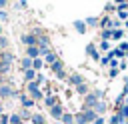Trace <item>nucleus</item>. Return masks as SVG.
<instances>
[{
	"label": "nucleus",
	"instance_id": "nucleus-18",
	"mask_svg": "<svg viewBox=\"0 0 128 124\" xmlns=\"http://www.w3.org/2000/svg\"><path fill=\"white\" fill-rule=\"evenodd\" d=\"M78 92H80V94H84V92H86V86H84V84H80V86H78Z\"/></svg>",
	"mask_w": 128,
	"mask_h": 124
},
{
	"label": "nucleus",
	"instance_id": "nucleus-23",
	"mask_svg": "<svg viewBox=\"0 0 128 124\" xmlns=\"http://www.w3.org/2000/svg\"><path fill=\"white\" fill-rule=\"evenodd\" d=\"M0 46H6V38L4 36H0Z\"/></svg>",
	"mask_w": 128,
	"mask_h": 124
},
{
	"label": "nucleus",
	"instance_id": "nucleus-19",
	"mask_svg": "<svg viewBox=\"0 0 128 124\" xmlns=\"http://www.w3.org/2000/svg\"><path fill=\"white\" fill-rule=\"evenodd\" d=\"M22 104H24V106H30V104H32V100H28V98H22Z\"/></svg>",
	"mask_w": 128,
	"mask_h": 124
},
{
	"label": "nucleus",
	"instance_id": "nucleus-2",
	"mask_svg": "<svg viewBox=\"0 0 128 124\" xmlns=\"http://www.w3.org/2000/svg\"><path fill=\"white\" fill-rule=\"evenodd\" d=\"M22 42H24V44H26V46L30 48V46H34V42H36V38H34V36H24V38H22Z\"/></svg>",
	"mask_w": 128,
	"mask_h": 124
},
{
	"label": "nucleus",
	"instance_id": "nucleus-13",
	"mask_svg": "<svg viewBox=\"0 0 128 124\" xmlns=\"http://www.w3.org/2000/svg\"><path fill=\"white\" fill-rule=\"evenodd\" d=\"M24 76H26V80H32V78H34V70H26Z\"/></svg>",
	"mask_w": 128,
	"mask_h": 124
},
{
	"label": "nucleus",
	"instance_id": "nucleus-22",
	"mask_svg": "<svg viewBox=\"0 0 128 124\" xmlns=\"http://www.w3.org/2000/svg\"><path fill=\"white\" fill-rule=\"evenodd\" d=\"M46 102H48V104L52 106V104H54V96H48V98H46Z\"/></svg>",
	"mask_w": 128,
	"mask_h": 124
},
{
	"label": "nucleus",
	"instance_id": "nucleus-15",
	"mask_svg": "<svg viewBox=\"0 0 128 124\" xmlns=\"http://www.w3.org/2000/svg\"><path fill=\"white\" fill-rule=\"evenodd\" d=\"M62 120H64V122H68V124H70V122H72V116H70V114H64V116H62Z\"/></svg>",
	"mask_w": 128,
	"mask_h": 124
},
{
	"label": "nucleus",
	"instance_id": "nucleus-7",
	"mask_svg": "<svg viewBox=\"0 0 128 124\" xmlns=\"http://www.w3.org/2000/svg\"><path fill=\"white\" fill-rule=\"evenodd\" d=\"M28 54H30V56H38V54H40V50H38L36 46H30V48H28Z\"/></svg>",
	"mask_w": 128,
	"mask_h": 124
},
{
	"label": "nucleus",
	"instance_id": "nucleus-14",
	"mask_svg": "<svg viewBox=\"0 0 128 124\" xmlns=\"http://www.w3.org/2000/svg\"><path fill=\"white\" fill-rule=\"evenodd\" d=\"M28 88H30V92H34V90H38V84H36V82H30Z\"/></svg>",
	"mask_w": 128,
	"mask_h": 124
},
{
	"label": "nucleus",
	"instance_id": "nucleus-26",
	"mask_svg": "<svg viewBox=\"0 0 128 124\" xmlns=\"http://www.w3.org/2000/svg\"><path fill=\"white\" fill-rule=\"evenodd\" d=\"M0 32H2V28H0Z\"/></svg>",
	"mask_w": 128,
	"mask_h": 124
},
{
	"label": "nucleus",
	"instance_id": "nucleus-20",
	"mask_svg": "<svg viewBox=\"0 0 128 124\" xmlns=\"http://www.w3.org/2000/svg\"><path fill=\"white\" fill-rule=\"evenodd\" d=\"M86 118H88V120H92V118H94V112H92V110H88V112H86Z\"/></svg>",
	"mask_w": 128,
	"mask_h": 124
},
{
	"label": "nucleus",
	"instance_id": "nucleus-6",
	"mask_svg": "<svg viewBox=\"0 0 128 124\" xmlns=\"http://www.w3.org/2000/svg\"><path fill=\"white\" fill-rule=\"evenodd\" d=\"M74 26H76V30H78L80 34H82L84 30H86V26H84V22H74Z\"/></svg>",
	"mask_w": 128,
	"mask_h": 124
},
{
	"label": "nucleus",
	"instance_id": "nucleus-4",
	"mask_svg": "<svg viewBox=\"0 0 128 124\" xmlns=\"http://www.w3.org/2000/svg\"><path fill=\"white\" fill-rule=\"evenodd\" d=\"M52 116H54V118L64 116V114H62V108H60V106H52Z\"/></svg>",
	"mask_w": 128,
	"mask_h": 124
},
{
	"label": "nucleus",
	"instance_id": "nucleus-17",
	"mask_svg": "<svg viewBox=\"0 0 128 124\" xmlns=\"http://www.w3.org/2000/svg\"><path fill=\"white\" fill-rule=\"evenodd\" d=\"M100 24H102V26H112V22H110V20H108V18H104V20H102V22H100Z\"/></svg>",
	"mask_w": 128,
	"mask_h": 124
},
{
	"label": "nucleus",
	"instance_id": "nucleus-16",
	"mask_svg": "<svg viewBox=\"0 0 128 124\" xmlns=\"http://www.w3.org/2000/svg\"><path fill=\"white\" fill-rule=\"evenodd\" d=\"M10 122H12V124H20V116H12Z\"/></svg>",
	"mask_w": 128,
	"mask_h": 124
},
{
	"label": "nucleus",
	"instance_id": "nucleus-12",
	"mask_svg": "<svg viewBox=\"0 0 128 124\" xmlns=\"http://www.w3.org/2000/svg\"><path fill=\"white\" fill-rule=\"evenodd\" d=\"M32 122H34V124H44V118L36 114V116H32Z\"/></svg>",
	"mask_w": 128,
	"mask_h": 124
},
{
	"label": "nucleus",
	"instance_id": "nucleus-21",
	"mask_svg": "<svg viewBox=\"0 0 128 124\" xmlns=\"http://www.w3.org/2000/svg\"><path fill=\"white\" fill-rule=\"evenodd\" d=\"M30 94H32V98H40V92H38V90H34V92H30Z\"/></svg>",
	"mask_w": 128,
	"mask_h": 124
},
{
	"label": "nucleus",
	"instance_id": "nucleus-8",
	"mask_svg": "<svg viewBox=\"0 0 128 124\" xmlns=\"http://www.w3.org/2000/svg\"><path fill=\"white\" fill-rule=\"evenodd\" d=\"M38 44H40V48H46V44H48V38H46V36H40Z\"/></svg>",
	"mask_w": 128,
	"mask_h": 124
},
{
	"label": "nucleus",
	"instance_id": "nucleus-3",
	"mask_svg": "<svg viewBox=\"0 0 128 124\" xmlns=\"http://www.w3.org/2000/svg\"><path fill=\"white\" fill-rule=\"evenodd\" d=\"M96 98H98L96 94H90V96L86 98V106H96V104H98V102H96Z\"/></svg>",
	"mask_w": 128,
	"mask_h": 124
},
{
	"label": "nucleus",
	"instance_id": "nucleus-25",
	"mask_svg": "<svg viewBox=\"0 0 128 124\" xmlns=\"http://www.w3.org/2000/svg\"><path fill=\"white\" fill-rule=\"evenodd\" d=\"M126 108H128V102H126Z\"/></svg>",
	"mask_w": 128,
	"mask_h": 124
},
{
	"label": "nucleus",
	"instance_id": "nucleus-24",
	"mask_svg": "<svg viewBox=\"0 0 128 124\" xmlns=\"http://www.w3.org/2000/svg\"><path fill=\"white\" fill-rule=\"evenodd\" d=\"M94 124H104V120H102V118H98V120H96Z\"/></svg>",
	"mask_w": 128,
	"mask_h": 124
},
{
	"label": "nucleus",
	"instance_id": "nucleus-11",
	"mask_svg": "<svg viewBox=\"0 0 128 124\" xmlns=\"http://www.w3.org/2000/svg\"><path fill=\"white\" fill-rule=\"evenodd\" d=\"M0 94H2V96H8V94H12V90H10L8 86H2V88H0Z\"/></svg>",
	"mask_w": 128,
	"mask_h": 124
},
{
	"label": "nucleus",
	"instance_id": "nucleus-5",
	"mask_svg": "<svg viewBox=\"0 0 128 124\" xmlns=\"http://www.w3.org/2000/svg\"><path fill=\"white\" fill-rule=\"evenodd\" d=\"M76 122H78V124H86V122H88V118H86V112L78 114V116H76Z\"/></svg>",
	"mask_w": 128,
	"mask_h": 124
},
{
	"label": "nucleus",
	"instance_id": "nucleus-1",
	"mask_svg": "<svg viewBox=\"0 0 128 124\" xmlns=\"http://www.w3.org/2000/svg\"><path fill=\"white\" fill-rule=\"evenodd\" d=\"M52 70L56 72L58 78H64V70H62V64H60V62H54V64H52Z\"/></svg>",
	"mask_w": 128,
	"mask_h": 124
},
{
	"label": "nucleus",
	"instance_id": "nucleus-10",
	"mask_svg": "<svg viewBox=\"0 0 128 124\" xmlns=\"http://www.w3.org/2000/svg\"><path fill=\"white\" fill-rule=\"evenodd\" d=\"M70 82H72V84H78V86H80V84H82V76H72V78H70Z\"/></svg>",
	"mask_w": 128,
	"mask_h": 124
},
{
	"label": "nucleus",
	"instance_id": "nucleus-9",
	"mask_svg": "<svg viewBox=\"0 0 128 124\" xmlns=\"http://www.w3.org/2000/svg\"><path fill=\"white\" fill-rule=\"evenodd\" d=\"M22 66H24L26 70H30V66H32V60H30V58H24V60H22Z\"/></svg>",
	"mask_w": 128,
	"mask_h": 124
}]
</instances>
